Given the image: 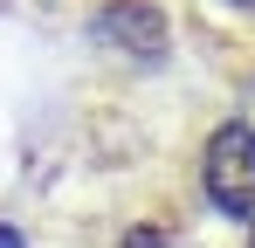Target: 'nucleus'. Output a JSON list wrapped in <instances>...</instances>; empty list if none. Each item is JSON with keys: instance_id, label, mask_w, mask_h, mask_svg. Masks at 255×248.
<instances>
[{"instance_id": "nucleus-3", "label": "nucleus", "mask_w": 255, "mask_h": 248, "mask_svg": "<svg viewBox=\"0 0 255 248\" xmlns=\"http://www.w3.org/2000/svg\"><path fill=\"white\" fill-rule=\"evenodd\" d=\"M0 248H21V235H14V228H0Z\"/></svg>"}, {"instance_id": "nucleus-2", "label": "nucleus", "mask_w": 255, "mask_h": 248, "mask_svg": "<svg viewBox=\"0 0 255 248\" xmlns=\"http://www.w3.org/2000/svg\"><path fill=\"white\" fill-rule=\"evenodd\" d=\"M97 35L152 62V55H166V14L145 0H111V7H97Z\"/></svg>"}, {"instance_id": "nucleus-4", "label": "nucleus", "mask_w": 255, "mask_h": 248, "mask_svg": "<svg viewBox=\"0 0 255 248\" xmlns=\"http://www.w3.org/2000/svg\"><path fill=\"white\" fill-rule=\"evenodd\" d=\"M242 7H255V0H242Z\"/></svg>"}, {"instance_id": "nucleus-1", "label": "nucleus", "mask_w": 255, "mask_h": 248, "mask_svg": "<svg viewBox=\"0 0 255 248\" xmlns=\"http://www.w3.org/2000/svg\"><path fill=\"white\" fill-rule=\"evenodd\" d=\"M207 200L235 221H255V131L221 124L207 138Z\"/></svg>"}]
</instances>
